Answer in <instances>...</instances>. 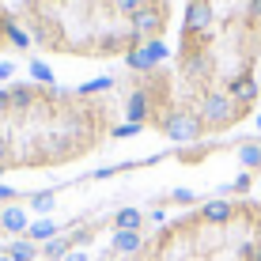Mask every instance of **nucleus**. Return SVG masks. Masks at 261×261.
I'll list each match as a JSON object with an SVG mask.
<instances>
[{"label": "nucleus", "instance_id": "f257e3e1", "mask_svg": "<svg viewBox=\"0 0 261 261\" xmlns=\"http://www.w3.org/2000/svg\"><path fill=\"white\" fill-rule=\"evenodd\" d=\"M125 261H261V201H204Z\"/></svg>", "mask_w": 261, "mask_h": 261}, {"label": "nucleus", "instance_id": "f03ea898", "mask_svg": "<svg viewBox=\"0 0 261 261\" xmlns=\"http://www.w3.org/2000/svg\"><path fill=\"white\" fill-rule=\"evenodd\" d=\"M163 12L167 8H140V12L129 19V34L137 42H155L159 31H163Z\"/></svg>", "mask_w": 261, "mask_h": 261}, {"label": "nucleus", "instance_id": "7ed1b4c3", "mask_svg": "<svg viewBox=\"0 0 261 261\" xmlns=\"http://www.w3.org/2000/svg\"><path fill=\"white\" fill-rule=\"evenodd\" d=\"M163 57H167V49H163V42H159V38H155V42H140L137 49L125 53V61H129V65L137 68V72H151Z\"/></svg>", "mask_w": 261, "mask_h": 261}, {"label": "nucleus", "instance_id": "20e7f679", "mask_svg": "<svg viewBox=\"0 0 261 261\" xmlns=\"http://www.w3.org/2000/svg\"><path fill=\"white\" fill-rule=\"evenodd\" d=\"M212 27V4L208 0H190V8H186V38H197V34H208Z\"/></svg>", "mask_w": 261, "mask_h": 261}, {"label": "nucleus", "instance_id": "39448f33", "mask_svg": "<svg viewBox=\"0 0 261 261\" xmlns=\"http://www.w3.org/2000/svg\"><path fill=\"white\" fill-rule=\"evenodd\" d=\"M239 163L246 167V170H261V140L239 144Z\"/></svg>", "mask_w": 261, "mask_h": 261}, {"label": "nucleus", "instance_id": "423d86ee", "mask_svg": "<svg viewBox=\"0 0 261 261\" xmlns=\"http://www.w3.org/2000/svg\"><path fill=\"white\" fill-rule=\"evenodd\" d=\"M144 246V239L137 235V231H118L114 235V250H118L121 257H129V254H137V250Z\"/></svg>", "mask_w": 261, "mask_h": 261}, {"label": "nucleus", "instance_id": "0eeeda50", "mask_svg": "<svg viewBox=\"0 0 261 261\" xmlns=\"http://www.w3.org/2000/svg\"><path fill=\"white\" fill-rule=\"evenodd\" d=\"M4 38L12 42V46H19V49H27V46H31V34H27V31H19V27H15V19H8V23H4Z\"/></svg>", "mask_w": 261, "mask_h": 261}, {"label": "nucleus", "instance_id": "6e6552de", "mask_svg": "<svg viewBox=\"0 0 261 261\" xmlns=\"http://www.w3.org/2000/svg\"><path fill=\"white\" fill-rule=\"evenodd\" d=\"M0 227H4V231H23L27 227V216L19 208H8L4 216H0Z\"/></svg>", "mask_w": 261, "mask_h": 261}, {"label": "nucleus", "instance_id": "1a4fd4ad", "mask_svg": "<svg viewBox=\"0 0 261 261\" xmlns=\"http://www.w3.org/2000/svg\"><path fill=\"white\" fill-rule=\"evenodd\" d=\"M118 227H121V231L140 227V212H137V208H121V212H118Z\"/></svg>", "mask_w": 261, "mask_h": 261}, {"label": "nucleus", "instance_id": "9d476101", "mask_svg": "<svg viewBox=\"0 0 261 261\" xmlns=\"http://www.w3.org/2000/svg\"><path fill=\"white\" fill-rule=\"evenodd\" d=\"M8 254H12V261H34V254H38V250H34L31 242H15Z\"/></svg>", "mask_w": 261, "mask_h": 261}, {"label": "nucleus", "instance_id": "9b49d317", "mask_svg": "<svg viewBox=\"0 0 261 261\" xmlns=\"http://www.w3.org/2000/svg\"><path fill=\"white\" fill-rule=\"evenodd\" d=\"M68 246H72L68 239H49V242H46V257H53V261L65 257V254H68Z\"/></svg>", "mask_w": 261, "mask_h": 261}, {"label": "nucleus", "instance_id": "f8f14e48", "mask_svg": "<svg viewBox=\"0 0 261 261\" xmlns=\"http://www.w3.org/2000/svg\"><path fill=\"white\" fill-rule=\"evenodd\" d=\"M140 8H144V0H114V12H118V15H129V19L140 12Z\"/></svg>", "mask_w": 261, "mask_h": 261}, {"label": "nucleus", "instance_id": "ddd939ff", "mask_svg": "<svg viewBox=\"0 0 261 261\" xmlns=\"http://www.w3.org/2000/svg\"><path fill=\"white\" fill-rule=\"evenodd\" d=\"M31 72L42 80V87H53V72H49L46 65H42V61H34V65H31Z\"/></svg>", "mask_w": 261, "mask_h": 261}, {"label": "nucleus", "instance_id": "4468645a", "mask_svg": "<svg viewBox=\"0 0 261 261\" xmlns=\"http://www.w3.org/2000/svg\"><path fill=\"white\" fill-rule=\"evenodd\" d=\"M53 231H57V227H53V223H38V227L31 231V235H34V239H49Z\"/></svg>", "mask_w": 261, "mask_h": 261}, {"label": "nucleus", "instance_id": "2eb2a0df", "mask_svg": "<svg viewBox=\"0 0 261 261\" xmlns=\"http://www.w3.org/2000/svg\"><path fill=\"white\" fill-rule=\"evenodd\" d=\"M49 204H53V197H49V193H42V197H34V208H38V212H46V208H49Z\"/></svg>", "mask_w": 261, "mask_h": 261}, {"label": "nucleus", "instance_id": "dca6fc26", "mask_svg": "<svg viewBox=\"0 0 261 261\" xmlns=\"http://www.w3.org/2000/svg\"><path fill=\"white\" fill-rule=\"evenodd\" d=\"M174 201H178V204H190V201H193V193H190V190H178V193H174Z\"/></svg>", "mask_w": 261, "mask_h": 261}, {"label": "nucleus", "instance_id": "f3484780", "mask_svg": "<svg viewBox=\"0 0 261 261\" xmlns=\"http://www.w3.org/2000/svg\"><path fill=\"white\" fill-rule=\"evenodd\" d=\"M250 19L261 23V0H254V4H250Z\"/></svg>", "mask_w": 261, "mask_h": 261}, {"label": "nucleus", "instance_id": "a211bd4d", "mask_svg": "<svg viewBox=\"0 0 261 261\" xmlns=\"http://www.w3.org/2000/svg\"><path fill=\"white\" fill-rule=\"evenodd\" d=\"M12 72H15V68H12V65H8V61H4V65H0V80H8V76H12Z\"/></svg>", "mask_w": 261, "mask_h": 261}, {"label": "nucleus", "instance_id": "6ab92c4d", "mask_svg": "<svg viewBox=\"0 0 261 261\" xmlns=\"http://www.w3.org/2000/svg\"><path fill=\"white\" fill-rule=\"evenodd\" d=\"M4 23H8V19H0V38H4Z\"/></svg>", "mask_w": 261, "mask_h": 261}]
</instances>
